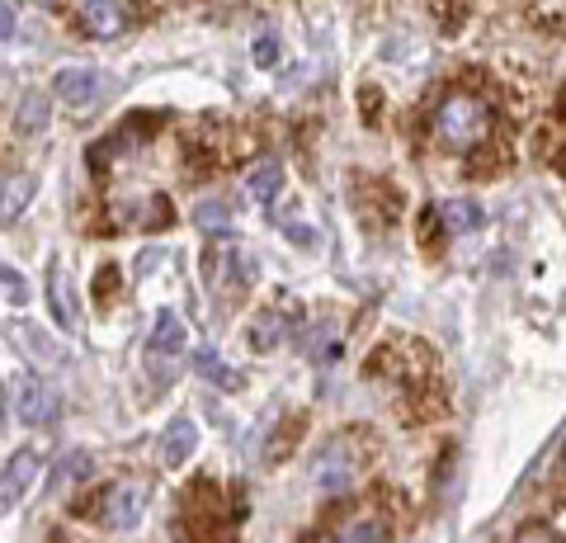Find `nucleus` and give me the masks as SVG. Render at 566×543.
I'll return each instance as SVG.
<instances>
[{"mask_svg": "<svg viewBox=\"0 0 566 543\" xmlns=\"http://www.w3.org/2000/svg\"><path fill=\"white\" fill-rule=\"evenodd\" d=\"M491 124H495V114H491V104L482 95H472V91H453L439 100V109L430 118V137L444 152H458V156H468L476 152L491 137Z\"/></svg>", "mask_w": 566, "mask_h": 543, "instance_id": "nucleus-1", "label": "nucleus"}, {"mask_svg": "<svg viewBox=\"0 0 566 543\" xmlns=\"http://www.w3.org/2000/svg\"><path fill=\"white\" fill-rule=\"evenodd\" d=\"M142 505H147V482L123 478L99 497V520L109 524V530H133L142 520Z\"/></svg>", "mask_w": 566, "mask_h": 543, "instance_id": "nucleus-2", "label": "nucleus"}, {"mask_svg": "<svg viewBox=\"0 0 566 543\" xmlns=\"http://www.w3.org/2000/svg\"><path fill=\"white\" fill-rule=\"evenodd\" d=\"M180 349H185V322L175 317V312H161V317H156L151 341H147V364H151V374H156V378L175 374V359H180Z\"/></svg>", "mask_w": 566, "mask_h": 543, "instance_id": "nucleus-3", "label": "nucleus"}, {"mask_svg": "<svg viewBox=\"0 0 566 543\" xmlns=\"http://www.w3.org/2000/svg\"><path fill=\"white\" fill-rule=\"evenodd\" d=\"M14 416H20V426H48L52 411H57V397H52V388L43 378L33 374H20L14 378Z\"/></svg>", "mask_w": 566, "mask_h": 543, "instance_id": "nucleus-4", "label": "nucleus"}, {"mask_svg": "<svg viewBox=\"0 0 566 543\" xmlns=\"http://www.w3.org/2000/svg\"><path fill=\"white\" fill-rule=\"evenodd\" d=\"M39 453L33 449H20L14 459L0 468V515H10L14 505H20L24 497H29V487H33V478H39Z\"/></svg>", "mask_w": 566, "mask_h": 543, "instance_id": "nucleus-5", "label": "nucleus"}, {"mask_svg": "<svg viewBox=\"0 0 566 543\" xmlns=\"http://www.w3.org/2000/svg\"><path fill=\"white\" fill-rule=\"evenodd\" d=\"M99 72H91V66H62L57 76H52V91H57L62 104H71V109H91V104L99 100Z\"/></svg>", "mask_w": 566, "mask_h": 543, "instance_id": "nucleus-6", "label": "nucleus"}, {"mask_svg": "<svg viewBox=\"0 0 566 543\" xmlns=\"http://www.w3.org/2000/svg\"><path fill=\"white\" fill-rule=\"evenodd\" d=\"M114 213L123 227H147V232H161L170 222V203L161 195H123L114 203Z\"/></svg>", "mask_w": 566, "mask_h": 543, "instance_id": "nucleus-7", "label": "nucleus"}, {"mask_svg": "<svg viewBox=\"0 0 566 543\" xmlns=\"http://www.w3.org/2000/svg\"><path fill=\"white\" fill-rule=\"evenodd\" d=\"M81 29L91 33V39H118V33L128 29V10H123V0H85Z\"/></svg>", "mask_w": 566, "mask_h": 543, "instance_id": "nucleus-8", "label": "nucleus"}, {"mask_svg": "<svg viewBox=\"0 0 566 543\" xmlns=\"http://www.w3.org/2000/svg\"><path fill=\"white\" fill-rule=\"evenodd\" d=\"M293 322H297V317H293L289 307H264V312H255V322L245 326V341H251L260 355H270V349L293 331Z\"/></svg>", "mask_w": 566, "mask_h": 543, "instance_id": "nucleus-9", "label": "nucleus"}, {"mask_svg": "<svg viewBox=\"0 0 566 543\" xmlns=\"http://www.w3.org/2000/svg\"><path fill=\"white\" fill-rule=\"evenodd\" d=\"M354 478V459H349V445H331L322 449V459L312 468V482L322 487V492H345Z\"/></svg>", "mask_w": 566, "mask_h": 543, "instance_id": "nucleus-10", "label": "nucleus"}, {"mask_svg": "<svg viewBox=\"0 0 566 543\" xmlns=\"http://www.w3.org/2000/svg\"><path fill=\"white\" fill-rule=\"evenodd\" d=\"M33 199V175H0V227L14 222Z\"/></svg>", "mask_w": 566, "mask_h": 543, "instance_id": "nucleus-11", "label": "nucleus"}, {"mask_svg": "<svg viewBox=\"0 0 566 543\" xmlns=\"http://www.w3.org/2000/svg\"><path fill=\"white\" fill-rule=\"evenodd\" d=\"M193 445H199V426L193 420H170V430H166V440H161V453H166V463L175 468V463H185L189 453H193Z\"/></svg>", "mask_w": 566, "mask_h": 543, "instance_id": "nucleus-12", "label": "nucleus"}, {"mask_svg": "<svg viewBox=\"0 0 566 543\" xmlns=\"http://www.w3.org/2000/svg\"><path fill=\"white\" fill-rule=\"evenodd\" d=\"M48 297H52V312H57L62 331H76V293H71V274L57 265L52 270V284H48Z\"/></svg>", "mask_w": 566, "mask_h": 543, "instance_id": "nucleus-13", "label": "nucleus"}, {"mask_svg": "<svg viewBox=\"0 0 566 543\" xmlns=\"http://www.w3.org/2000/svg\"><path fill=\"white\" fill-rule=\"evenodd\" d=\"M279 189H283V161H260L251 175H245V195L260 199V203H270Z\"/></svg>", "mask_w": 566, "mask_h": 543, "instance_id": "nucleus-14", "label": "nucleus"}, {"mask_svg": "<svg viewBox=\"0 0 566 543\" xmlns=\"http://www.w3.org/2000/svg\"><path fill=\"white\" fill-rule=\"evenodd\" d=\"M444 222H449V232H472V227H482V203L476 199H449L444 203Z\"/></svg>", "mask_w": 566, "mask_h": 543, "instance_id": "nucleus-15", "label": "nucleus"}, {"mask_svg": "<svg viewBox=\"0 0 566 543\" xmlns=\"http://www.w3.org/2000/svg\"><path fill=\"white\" fill-rule=\"evenodd\" d=\"M193 364H199V374L203 378H212V383H218V388H227V393H232V388H241V378L232 374V369H227V364H222V355H218V349H199V355H193Z\"/></svg>", "mask_w": 566, "mask_h": 543, "instance_id": "nucleus-16", "label": "nucleus"}, {"mask_svg": "<svg viewBox=\"0 0 566 543\" xmlns=\"http://www.w3.org/2000/svg\"><path fill=\"white\" fill-rule=\"evenodd\" d=\"M43 124H48V100L43 95H24L20 114H14V128L33 137V133H43Z\"/></svg>", "mask_w": 566, "mask_h": 543, "instance_id": "nucleus-17", "label": "nucleus"}, {"mask_svg": "<svg viewBox=\"0 0 566 543\" xmlns=\"http://www.w3.org/2000/svg\"><path fill=\"white\" fill-rule=\"evenodd\" d=\"M193 222H199L203 232H212V237H227V208L218 199H208V203L193 208Z\"/></svg>", "mask_w": 566, "mask_h": 543, "instance_id": "nucleus-18", "label": "nucleus"}, {"mask_svg": "<svg viewBox=\"0 0 566 543\" xmlns=\"http://www.w3.org/2000/svg\"><path fill=\"white\" fill-rule=\"evenodd\" d=\"M85 472H91V453L76 449V453L66 459V468L57 472V478H52V492H57V487H66V482H76V478H85Z\"/></svg>", "mask_w": 566, "mask_h": 543, "instance_id": "nucleus-19", "label": "nucleus"}, {"mask_svg": "<svg viewBox=\"0 0 566 543\" xmlns=\"http://www.w3.org/2000/svg\"><path fill=\"white\" fill-rule=\"evenodd\" d=\"M340 543H387V534H382V524H354Z\"/></svg>", "mask_w": 566, "mask_h": 543, "instance_id": "nucleus-20", "label": "nucleus"}, {"mask_svg": "<svg viewBox=\"0 0 566 543\" xmlns=\"http://www.w3.org/2000/svg\"><path fill=\"white\" fill-rule=\"evenodd\" d=\"M255 66H279V39H270V33L255 43Z\"/></svg>", "mask_w": 566, "mask_h": 543, "instance_id": "nucleus-21", "label": "nucleus"}, {"mask_svg": "<svg viewBox=\"0 0 566 543\" xmlns=\"http://www.w3.org/2000/svg\"><path fill=\"white\" fill-rule=\"evenodd\" d=\"M515 543H562V539H557V530H547V524H528Z\"/></svg>", "mask_w": 566, "mask_h": 543, "instance_id": "nucleus-22", "label": "nucleus"}, {"mask_svg": "<svg viewBox=\"0 0 566 543\" xmlns=\"http://www.w3.org/2000/svg\"><path fill=\"white\" fill-rule=\"evenodd\" d=\"M463 6H468V0H439V10H449V29H458V14H463Z\"/></svg>", "mask_w": 566, "mask_h": 543, "instance_id": "nucleus-23", "label": "nucleus"}, {"mask_svg": "<svg viewBox=\"0 0 566 543\" xmlns=\"http://www.w3.org/2000/svg\"><path fill=\"white\" fill-rule=\"evenodd\" d=\"M10 33H14V10L0 0V39H10Z\"/></svg>", "mask_w": 566, "mask_h": 543, "instance_id": "nucleus-24", "label": "nucleus"}, {"mask_svg": "<svg viewBox=\"0 0 566 543\" xmlns=\"http://www.w3.org/2000/svg\"><path fill=\"white\" fill-rule=\"evenodd\" d=\"M33 6H52V0H33Z\"/></svg>", "mask_w": 566, "mask_h": 543, "instance_id": "nucleus-25", "label": "nucleus"}]
</instances>
